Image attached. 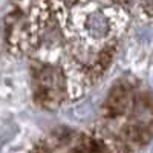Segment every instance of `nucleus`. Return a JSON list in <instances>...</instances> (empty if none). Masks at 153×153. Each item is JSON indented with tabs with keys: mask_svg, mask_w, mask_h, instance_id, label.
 Listing matches in <instances>:
<instances>
[{
	"mask_svg": "<svg viewBox=\"0 0 153 153\" xmlns=\"http://www.w3.org/2000/svg\"><path fill=\"white\" fill-rule=\"evenodd\" d=\"M138 0H48L69 57L95 84L106 74L136 14Z\"/></svg>",
	"mask_w": 153,
	"mask_h": 153,
	"instance_id": "1",
	"label": "nucleus"
},
{
	"mask_svg": "<svg viewBox=\"0 0 153 153\" xmlns=\"http://www.w3.org/2000/svg\"><path fill=\"white\" fill-rule=\"evenodd\" d=\"M98 130L132 153L141 149L153 136V97L132 78L118 80L101 107Z\"/></svg>",
	"mask_w": 153,
	"mask_h": 153,
	"instance_id": "2",
	"label": "nucleus"
},
{
	"mask_svg": "<svg viewBox=\"0 0 153 153\" xmlns=\"http://www.w3.org/2000/svg\"><path fill=\"white\" fill-rule=\"evenodd\" d=\"M60 153H130L100 130L74 136Z\"/></svg>",
	"mask_w": 153,
	"mask_h": 153,
	"instance_id": "4",
	"label": "nucleus"
},
{
	"mask_svg": "<svg viewBox=\"0 0 153 153\" xmlns=\"http://www.w3.org/2000/svg\"><path fill=\"white\" fill-rule=\"evenodd\" d=\"M135 19H139L141 22H147V23H153V0H138Z\"/></svg>",
	"mask_w": 153,
	"mask_h": 153,
	"instance_id": "5",
	"label": "nucleus"
},
{
	"mask_svg": "<svg viewBox=\"0 0 153 153\" xmlns=\"http://www.w3.org/2000/svg\"><path fill=\"white\" fill-rule=\"evenodd\" d=\"M29 0H20L11 5L5 16L3 38L11 55L26 57L31 51V26H29Z\"/></svg>",
	"mask_w": 153,
	"mask_h": 153,
	"instance_id": "3",
	"label": "nucleus"
}]
</instances>
